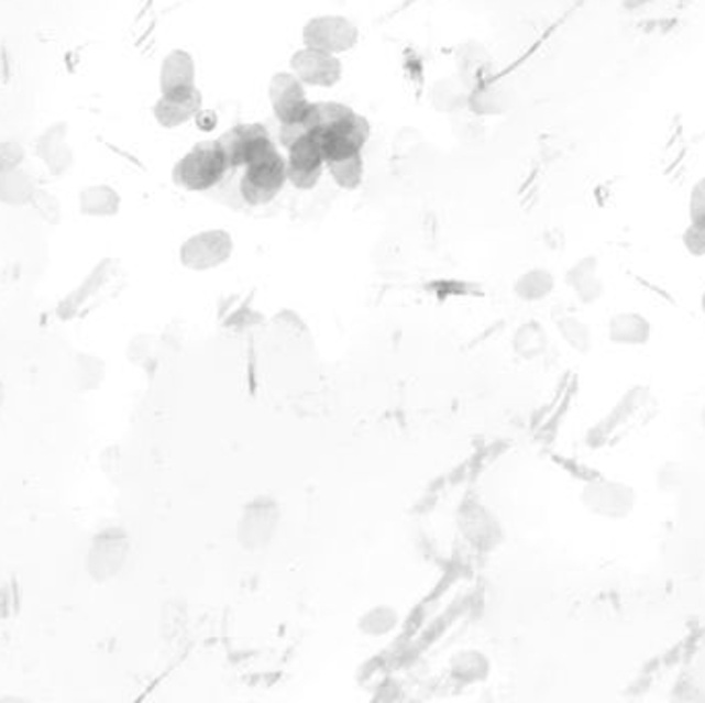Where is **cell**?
I'll return each mask as SVG.
<instances>
[{
  "label": "cell",
  "instance_id": "cell-1",
  "mask_svg": "<svg viewBox=\"0 0 705 703\" xmlns=\"http://www.w3.org/2000/svg\"><path fill=\"white\" fill-rule=\"evenodd\" d=\"M231 165L219 139L200 141L172 169V180L188 193H211L230 176Z\"/></svg>",
  "mask_w": 705,
  "mask_h": 703
},
{
  "label": "cell",
  "instance_id": "cell-2",
  "mask_svg": "<svg viewBox=\"0 0 705 703\" xmlns=\"http://www.w3.org/2000/svg\"><path fill=\"white\" fill-rule=\"evenodd\" d=\"M287 186V160L277 145L266 149L242 169L240 190L250 207H263L279 197Z\"/></svg>",
  "mask_w": 705,
  "mask_h": 703
},
{
  "label": "cell",
  "instance_id": "cell-3",
  "mask_svg": "<svg viewBox=\"0 0 705 703\" xmlns=\"http://www.w3.org/2000/svg\"><path fill=\"white\" fill-rule=\"evenodd\" d=\"M233 254V238L228 230L198 231L180 245V262L184 268L207 273L223 266Z\"/></svg>",
  "mask_w": 705,
  "mask_h": 703
},
{
  "label": "cell",
  "instance_id": "cell-4",
  "mask_svg": "<svg viewBox=\"0 0 705 703\" xmlns=\"http://www.w3.org/2000/svg\"><path fill=\"white\" fill-rule=\"evenodd\" d=\"M287 184L296 190H313L327 169V157L313 131L299 136L287 147Z\"/></svg>",
  "mask_w": 705,
  "mask_h": 703
},
{
  "label": "cell",
  "instance_id": "cell-5",
  "mask_svg": "<svg viewBox=\"0 0 705 703\" xmlns=\"http://www.w3.org/2000/svg\"><path fill=\"white\" fill-rule=\"evenodd\" d=\"M313 132L320 139V145L329 164V162H339L361 153L372 136V127L363 116L351 110L329 129Z\"/></svg>",
  "mask_w": 705,
  "mask_h": 703
},
{
  "label": "cell",
  "instance_id": "cell-6",
  "mask_svg": "<svg viewBox=\"0 0 705 703\" xmlns=\"http://www.w3.org/2000/svg\"><path fill=\"white\" fill-rule=\"evenodd\" d=\"M301 40H304V46L324 50L329 54L341 56L357 46L360 30L346 17L318 15L304 25Z\"/></svg>",
  "mask_w": 705,
  "mask_h": 703
},
{
  "label": "cell",
  "instance_id": "cell-7",
  "mask_svg": "<svg viewBox=\"0 0 705 703\" xmlns=\"http://www.w3.org/2000/svg\"><path fill=\"white\" fill-rule=\"evenodd\" d=\"M280 524L279 504L261 497L250 502L238 524V539L247 551H261L277 537Z\"/></svg>",
  "mask_w": 705,
  "mask_h": 703
},
{
  "label": "cell",
  "instance_id": "cell-8",
  "mask_svg": "<svg viewBox=\"0 0 705 703\" xmlns=\"http://www.w3.org/2000/svg\"><path fill=\"white\" fill-rule=\"evenodd\" d=\"M268 101L279 124H299L310 114L312 101L306 94V85L291 70H283L268 81Z\"/></svg>",
  "mask_w": 705,
  "mask_h": 703
},
{
  "label": "cell",
  "instance_id": "cell-9",
  "mask_svg": "<svg viewBox=\"0 0 705 703\" xmlns=\"http://www.w3.org/2000/svg\"><path fill=\"white\" fill-rule=\"evenodd\" d=\"M582 504L594 516L607 520H625L636 506V491L621 481L598 479L582 491Z\"/></svg>",
  "mask_w": 705,
  "mask_h": 703
},
{
  "label": "cell",
  "instance_id": "cell-10",
  "mask_svg": "<svg viewBox=\"0 0 705 703\" xmlns=\"http://www.w3.org/2000/svg\"><path fill=\"white\" fill-rule=\"evenodd\" d=\"M289 66L297 79L310 87L330 89L343 79V63L339 61V56L329 54L324 50L304 46L291 56Z\"/></svg>",
  "mask_w": 705,
  "mask_h": 703
},
{
  "label": "cell",
  "instance_id": "cell-11",
  "mask_svg": "<svg viewBox=\"0 0 705 703\" xmlns=\"http://www.w3.org/2000/svg\"><path fill=\"white\" fill-rule=\"evenodd\" d=\"M231 169H244L254 157L273 147L271 132L263 124H238L219 136Z\"/></svg>",
  "mask_w": 705,
  "mask_h": 703
},
{
  "label": "cell",
  "instance_id": "cell-12",
  "mask_svg": "<svg viewBox=\"0 0 705 703\" xmlns=\"http://www.w3.org/2000/svg\"><path fill=\"white\" fill-rule=\"evenodd\" d=\"M35 155L49 176L63 178L75 165V151L68 143V124L54 122L35 141Z\"/></svg>",
  "mask_w": 705,
  "mask_h": 703
},
{
  "label": "cell",
  "instance_id": "cell-13",
  "mask_svg": "<svg viewBox=\"0 0 705 703\" xmlns=\"http://www.w3.org/2000/svg\"><path fill=\"white\" fill-rule=\"evenodd\" d=\"M200 110H202V94L198 91V87H195L184 94L159 96L153 106V118L162 129L174 131L197 120Z\"/></svg>",
  "mask_w": 705,
  "mask_h": 703
},
{
  "label": "cell",
  "instance_id": "cell-14",
  "mask_svg": "<svg viewBox=\"0 0 705 703\" xmlns=\"http://www.w3.org/2000/svg\"><path fill=\"white\" fill-rule=\"evenodd\" d=\"M129 553V540L120 530L99 535L89 553V572L96 580H108L122 568Z\"/></svg>",
  "mask_w": 705,
  "mask_h": 703
},
{
  "label": "cell",
  "instance_id": "cell-15",
  "mask_svg": "<svg viewBox=\"0 0 705 703\" xmlns=\"http://www.w3.org/2000/svg\"><path fill=\"white\" fill-rule=\"evenodd\" d=\"M197 87V63L188 50H172L159 66L162 96L184 94Z\"/></svg>",
  "mask_w": 705,
  "mask_h": 703
},
{
  "label": "cell",
  "instance_id": "cell-16",
  "mask_svg": "<svg viewBox=\"0 0 705 703\" xmlns=\"http://www.w3.org/2000/svg\"><path fill=\"white\" fill-rule=\"evenodd\" d=\"M511 106L508 87L495 77H481V81L469 85V103L466 108L476 116L506 114Z\"/></svg>",
  "mask_w": 705,
  "mask_h": 703
},
{
  "label": "cell",
  "instance_id": "cell-17",
  "mask_svg": "<svg viewBox=\"0 0 705 703\" xmlns=\"http://www.w3.org/2000/svg\"><path fill=\"white\" fill-rule=\"evenodd\" d=\"M79 213L91 219H110L120 213L122 197L110 184H89L79 190Z\"/></svg>",
  "mask_w": 705,
  "mask_h": 703
},
{
  "label": "cell",
  "instance_id": "cell-18",
  "mask_svg": "<svg viewBox=\"0 0 705 703\" xmlns=\"http://www.w3.org/2000/svg\"><path fill=\"white\" fill-rule=\"evenodd\" d=\"M565 281L574 289L577 299L586 306L596 304L605 294V285L598 278V259L596 256H586V259L575 262L574 266L568 271Z\"/></svg>",
  "mask_w": 705,
  "mask_h": 703
},
{
  "label": "cell",
  "instance_id": "cell-19",
  "mask_svg": "<svg viewBox=\"0 0 705 703\" xmlns=\"http://www.w3.org/2000/svg\"><path fill=\"white\" fill-rule=\"evenodd\" d=\"M650 337H652L650 320L636 311L617 314L608 325V339L615 344L638 347V344L648 343Z\"/></svg>",
  "mask_w": 705,
  "mask_h": 703
},
{
  "label": "cell",
  "instance_id": "cell-20",
  "mask_svg": "<svg viewBox=\"0 0 705 703\" xmlns=\"http://www.w3.org/2000/svg\"><path fill=\"white\" fill-rule=\"evenodd\" d=\"M37 182L21 165L13 169H0V205L4 207H27L32 202Z\"/></svg>",
  "mask_w": 705,
  "mask_h": 703
},
{
  "label": "cell",
  "instance_id": "cell-21",
  "mask_svg": "<svg viewBox=\"0 0 705 703\" xmlns=\"http://www.w3.org/2000/svg\"><path fill=\"white\" fill-rule=\"evenodd\" d=\"M431 103L438 112H459L469 103V85L460 77H443L431 87Z\"/></svg>",
  "mask_w": 705,
  "mask_h": 703
},
{
  "label": "cell",
  "instance_id": "cell-22",
  "mask_svg": "<svg viewBox=\"0 0 705 703\" xmlns=\"http://www.w3.org/2000/svg\"><path fill=\"white\" fill-rule=\"evenodd\" d=\"M398 623L400 617L394 606L377 605L361 615L357 627L365 638L382 639L390 636Z\"/></svg>",
  "mask_w": 705,
  "mask_h": 703
},
{
  "label": "cell",
  "instance_id": "cell-23",
  "mask_svg": "<svg viewBox=\"0 0 705 703\" xmlns=\"http://www.w3.org/2000/svg\"><path fill=\"white\" fill-rule=\"evenodd\" d=\"M555 277L547 268H530L516 278L514 294L525 301H541L553 294Z\"/></svg>",
  "mask_w": 705,
  "mask_h": 703
},
{
  "label": "cell",
  "instance_id": "cell-24",
  "mask_svg": "<svg viewBox=\"0 0 705 703\" xmlns=\"http://www.w3.org/2000/svg\"><path fill=\"white\" fill-rule=\"evenodd\" d=\"M452 674L459 679L460 683H469V685L485 681L489 674V660L476 650L459 652L452 658Z\"/></svg>",
  "mask_w": 705,
  "mask_h": 703
},
{
  "label": "cell",
  "instance_id": "cell-25",
  "mask_svg": "<svg viewBox=\"0 0 705 703\" xmlns=\"http://www.w3.org/2000/svg\"><path fill=\"white\" fill-rule=\"evenodd\" d=\"M327 169H329L334 184L341 190H349V193L357 190L365 178V165H363L361 153L351 155L346 160H339V162H329Z\"/></svg>",
  "mask_w": 705,
  "mask_h": 703
},
{
  "label": "cell",
  "instance_id": "cell-26",
  "mask_svg": "<svg viewBox=\"0 0 705 703\" xmlns=\"http://www.w3.org/2000/svg\"><path fill=\"white\" fill-rule=\"evenodd\" d=\"M558 328L561 337L568 341L572 349L580 351V353H588L591 351V328L586 327L582 320H577L574 316H565V318L559 320Z\"/></svg>",
  "mask_w": 705,
  "mask_h": 703
},
{
  "label": "cell",
  "instance_id": "cell-27",
  "mask_svg": "<svg viewBox=\"0 0 705 703\" xmlns=\"http://www.w3.org/2000/svg\"><path fill=\"white\" fill-rule=\"evenodd\" d=\"M33 211L42 217V221H46L49 226L60 223L63 217V209H60V200L56 195H52L46 188H35L33 193L32 202Z\"/></svg>",
  "mask_w": 705,
  "mask_h": 703
},
{
  "label": "cell",
  "instance_id": "cell-28",
  "mask_svg": "<svg viewBox=\"0 0 705 703\" xmlns=\"http://www.w3.org/2000/svg\"><path fill=\"white\" fill-rule=\"evenodd\" d=\"M683 244L691 256H705V223H690L683 233Z\"/></svg>",
  "mask_w": 705,
  "mask_h": 703
},
{
  "label": "cell",
  "instance_id": "cell-29",
  "mask_svg": "<svg viewBox=\"0 0 705 703\" xmlns=\"http://www.w3.org/2000/svg\"><path fill=\"white\" fill-rule=\"evenodd\" d=\"M25 164V149L15 141L0 143V169H13Z\"/></svg>",
  "mask_w": 705,
  "mask_h": 703
},
{
  "label": "cell",
  "instance_id": "cell-30",
  "mask_svg": "<svg viewBox=\"0 0 705 703\" xmlns=\"http://www.w3.org/2000/svg\"><path fill=\"white\" fill-rule=\"evenodd\" d=\"M691 223H705V178L697 182L690 197Z\"/></svg>",
  "mask_w": 705,
  "mask_h": 703
},
{
  "label": "cell",
  "instance_id": "cell-31",
  "mask_svg": "<svg viewBox=\"0 0 705 703\" xmlns=\"http://www.w3.org/2000/svg\"><path fill=\"white\" fill-rule=\"evenodd\" d=\"M702 426H704L705 429V407L702 409Z\"/></svg>",
  "mask_w": 705,
  "mask_h": 703
},
{
  "label": "cell",
  "instance_id": "cell-32",
  "mask_svg": "<svg viewBox=\"0 0 705 703\" xmlns=\"http://www.w3.org/2000/svg\"><path fill=\"white\" fill-rule=\"evenodd\" d=\"M2 396H4V393H2V384H0V405H2Z\"/></svg>",
  "mask_w": 705,
  "mask_h": 703
},
{
  "label": "cell",
  "instance_id": "cell-33",
  "mask_svg": "<svg viewBox=\"0 0 705 703\" xmlns=\"http://www.w3.org/2000/svg\"><path fill=\"white\" fill-rule=\"evenodd\" d=\"M702 304H704V310H705V294H704V299H702Z\"/></svg>",
  "mask_w": 705,
  "mask_h": 703
}]
</instances>
